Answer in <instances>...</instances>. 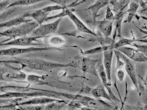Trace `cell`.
<instances>
[{"instance_id":"cell-1","label":"cell","mask_w":147,"mask_h":110,"mask_svg":"<svg viewBox=\"0 0 147 110\" xmlns=\"http://www.w3.org/2000/svg\"><path fill=\"white\" fill-rule=\"evenodd\" d=\"M1 62L17 64L21 65L23 68L27 67L32 70L46 72H48L57 68L74 66L71 64H60L35 58L16 57L9 60L1 61Z\"/></svg>"},{"instance_id":"cell-2","label":"cell","mask_w":147,"mask_h":110,"mask_svg":"<svg viewBox=\"0 0 147 110\" xmlns=\"http://www.w3.org/2000/svg\"><path fill=\"white\" fill-rule=\"evenodd\" d=\"M62 98L63 99H67L79 102L82 105L95 110H114L117 109V107L105 101L89 96L70 94L63 93Z\"/></svg>"},{"instance_id":"cell-3","label":"cell","mask_w":147,"mask_h":110,"mask_svg":"<svg viewBox=\"0 0 147 110\" xmlns=\"http://www.w3.org/2000/svg\"><path fill=\"white\" fill-rule=\"evenodd\" d=\"M40 25L35 21H31L9 28L1 32L0 36H6L10 39L25 36L31 34Z\"/></svg>"},{"instance_id":"cell-4","label":"cell","mask_w":147,"mask_h":110,"mask_svg":"<svg viewBox=\"0 0 147 110\" xmlns=\"http://www.w3.org/2000/svg\"><path fill=\"white\" fill-rule=\"evenodd\" d=\"M38 97H52L60 99V92L37 89L36 91L33 92L7 91L0 96L1 99Z\"/></svg>"},{"instance_id":"cell-5","label":"cell","mask_w":147,"mask_h":110,"mask_svg":"<svg viewBox=\"0 0 147 110\" xmlns=\"http://www.w3.org/2000/svg\"><path fill=\"white\" fill-rule=\"evenodd\" d=\"M4 63V65L0 68L1 81L23 82L27 77L26 74L21 71L20 68L13 66L9 63Z\"/></svg>"},{"instance_id":"cell-6","label":"cell","mask_w":147,"mask_h":110,"mask_svg":"<svg viewBox=\"0 0 147 110\" xmlns=\"http://www.w3.org/2000/svg\"><path fill=\"white\" fill-rule=\"evenodd\" d=\"M59 50L55 47H46L43 48L31 47L27 48H11L1 50L0 55L1 56H13L25 53L32 52H40L52 50Z\"/></svg>"},{"instance_id":"cell-7","label":"cell","mask_w":147,"mask_h":110,"mask_svg":"<svg viewBox=\"0 0 147 110\" xmlns=\"http://www.w3.org/2000/svg\"><path fill=\"white\" fill-rule=\"evenodd\" d=\"M62 18H59L51 23L40 25L30 34V36H41L42 37L50 36L47 35L56 31Z\"/></svg>"},{"instance_id":"cell-8","label":"cell","mask_w":147,"mask_h":110,"mask_svg":"<svg viewBox=\"0 0 147 110\" xmlns=\"http://www.w3.org/2000/svg\"><path fill=\"white\" fill-rule=\"evenodd\" d=\"M117 51L119 56L125 64V70L131 79L137 90L139 89L136 73L135 62L129 58L124 54Z\"/></svg>"},{"instance_id":"cell-9","label":"cell","mask_w":147,"mask_h":110,"mask_svg":"<svg viewBox=\"0 0 147 110\" xmlns=\"http://www.w3.org/2000/svg\"><path fill=\"white\" fill-rule=\"evenodd\" d=\"M116 50L122 53L135 62H147V57L137 49L123 46Z\"/></svg>"},{"instance_id":"cell-10","label":"cell","mask_w":147,"mask_h":110,"mask_svg":"<svg viewBox=\"0 0 147 110\" xmlns=\"http://www.w3.org/2000/svg\"><path fill=\"white\" fill-rule=\"evenodd\" d=\"M43 38L41 36H24L4 43H1V46H28L39 45L40 44L35 43L38 39Z\"/></svg>"},{"instance_id":"cell-11","label":"cell","mask_w":147,"mask_h":110,"mask_svg":"<svg viewBox=\"0 0 147 110\" xmlns=\"http://www.w3.org/2000/svg\"><path fill=\"white\" fill-rule=\"evenodd\" d=\"M113 49V48H111L103 51L104 66L107 76L108 86L109 87L111 85V68Z\"/></svg>"},{"instance_id":"cell-12","label":"cell","mask_w":147,"mask_h":110,"mask_svg":"<svg viewBox=\"0 0 147 110\" xmlns=\"http://www.w3.org/2000/svg\"><path fill=\"white\" fill-rule=\"evenodd\" d=\"M99 64L98 70L99 76L101 79L102 83L107 89L111 99L113 102H120V99L114 95L111 89L108 86L107 76L103 65L100 62Z\"/></svg>"},{"instance_id":"cell-13","label":"cell","mask_w":147,"mask_h":110,"mask_svg":"<svg viewBox=\"0 0 147 110\" xmlns=\"http://www.w3.org/2000/svg\"><path fill=\"white\" fill-rule=\"evenodd\" d=\"M114 21L105 19L102 20H96L94 21V23L98 30L104 36H109L111 34L113 24Z\"/></svg>"},{"instance_id":"cell-14","label":"cell","mask_w":147,"mask_h":110,"mask_svg":"<svg viewBox=\"0 0 147 110\" xmlns=\"http://www.w3.org/2000/svg\"><path fill=\"white\" fill-rule=\"evenodd\" d=\"M59 99H53L47 97H36L25 101L19 102L18 106L43 105L57 101Z\"/></svg>"},{"instance_id":"cell-15","label":"cell","mask_w":147,"mask_h":110,"mask_svg":"<svg viewBox=\"0 0 147 110\" xmlns=\"http://www.w3.org/2000/svg\"><path fill=\"white\" fill-rule=\"evenodd\" d=\"M50 13L45 12L41 9L25 13L22 16L25 18L31 17L40 25L45 21L46 18L48 17V16Z\"/></svg>"},{"instance_id":"cell-16","label":"cell","mask_w":147,"mask_h":110,"mask_svg":"<svg viewBox=\"0 0 147 110\" xmlns=\"http://www.w3.org/2000/svg\"><path fill=\"white\" fill-rule=\"evenodd\" d=\"M68 16L75 25L77 30L80 32L92 35L98 38V35L87 27L73 13Z\"/></svg>"},{"instance_id":"cell-17","label":"cell","mask_w":147,"mask_h":110,"mask_svg":"<svg viewBox=\"0 0 147 110\" xmlns=\"http://www.w3.org/2000/svg\"><path fill=\"white\" fill-rule=\"evenodd\" d=\"M110 0H98L94 4L86 9L90 10L92 13L94 21H96L97 13L101 8L108 5Z\"/></svg>"},{"instance_id":"cell-18","label":"cell","mask_w":147,"mask_h":110,"mask_svg":"<svg viewBox=\"0 0 147 110\" xmlns=\"http://www.w3.org/2000/svg\"><path fill=\"white\" fill-rule=\"evenodd\" d=\"M91 93L96 97L104 98L112 102H114L111 99L109 94L105 91V87L102 83L99 84L97 86L92 89L91 91Z\"/></svg>"},{"instance_id":"cell-19","label":"cell","mask_w":147,"mask_h":110,"mask_svg":"<svg viewBox=\"0 0 147 110\" xmlns=\"http://www.w3.org/2000/svg\"><path fill=\"white\" fill-rule=\"evenodd\" d=\"M32 19H28L22 16L16 17L7 21L1 23L0 24V28L6 27L10 28L19 25L23 23L32 21Z\"/></svg>"},{"instance_id":"cell-20","label":"cell","mask_w":147,"mask_h":110,"mask_svg":"<svg viewBox=\"0 0 147 110\" xmlns=\"http://www.w3.org/2000/svg\"><path fill=\"white\" fill-rule=\"evenodd\" d=\"M131 0H110V3L113 6V10L117 13L124 10Z\"/></svg>"},{"instance_id":"cell-21","label":"cell","mask_w":147,"mask_h":110,"mask_svg":"<svg viewBox=\"0 0 147 110\" xmlns=\"http://www.w3.org/2000/svg\"><path fill=\"white\" fill-rule=\"evenodd\" d=\"M137 3L131 1L129 3V9L127 11L128 16L125 20V23H129L132 20L134 16L136 15V12L140 6Z\"/></svg>"},{"instance_id":"cell-22","label":"cell","mask_w":147,"mask_h":110,"mask_svg":"<svg viewBox=\"0 0 147 110\" xmlns=\"http://www.w3.org/2000/svg\"><path fill=\"white\" fill-rule=\"evenodd\" d=\"M44 1H49L54 3L56 2L55 0H11V3L6 9L15 6L29 5Z\"/></svg>"},{"instance_id":"cell-23","label":"cell","mask_w":147,"mask_h":110,"mask_svg":"<svg viewBox=\"0 0 147 110\" xmlns=\"http://www.w3.org/2000/svg\"><path fill=\"white\" fill-rule=\"evenodd\" d=\"M67 104L66 101L59 99L58 101L48 103L45 106V110H59Z\"/></svg>"},{"instance_id":"cell-24","label":"cell","mask_w":147,"mask_h":110,"mask_svg":"<svg viewBox=\"0 0 147 110\" xmlns=\"http://www.w3.org/2000/svg\"><path fill=\"white\" fill-rule=\"evenodd\" d=\"M135 42L136 39L134 38L128 39L122 37L117 42H115L113 44V48L114 49H116L121 47L131 45Z\"/></svg>"},{"instance_id":"cell-25","label":"cell","mask_w":147,"mask_h":110,"mask_svg":"<svg viewBox=\"0 0 147 110\" xmlns=\"http://www.w3.org/2000/svg\"><path fill=\"white\" fill-rule=\"evenodd\" d=\"M113 48V44L105 46H99L92 48L82 52V55H87L96 54L104 51L106 50ZM114 49V48H113Z\"/></svg>"},{"instance_id":"cell-26","label":"cell","mask_w":147,"mask_h":110,"mask_svg":"<svg viewBox=\"0 0 147 110\" xmlns=\"http://www.w3.org/2000/svg\"><path fill=\"white\" fill-rule=\"evenodd\" d=\"M75 10V9L73 8L64 9L62 10L61 12L57 14L48 17L46 18L45 21H47L57 18H62L63 17L67 16H68L71 13H73Z\"/></svg>"},{"instance_id":"cell-27","label":"cell","mask_w":147,"mask_h":110,"mask_svg":"<svg viewBox=\"0 0 147 110\" xmlns=\"http://www.w3.org/2000/svg\"><path fill=\"white\" fill-rule=\"evenodd\" d=\"M65 42V41L64 39L57 36H53L48 40V43L49 44L54 46H61Z\"/></svg>"},{"instance_id":"cell-28","label":"cell","mask_w":147,"mask_h":110,"mask_svg":"<svg viewBox=\"0 0 147 110\" xmlns=\"http://www.w3.org/2000/svg\"><path fill=\"white\" fill-rule=\"evenodd\" d=\"M123 17L119 19L116 20L115 27L113 37V39L114 40H115V37L117 36L120 38L122 37L121 27Z\"/></svg>"},{"instance_id":"cell-29","label":"cell","mask_w":147,"mask_h":110,"mask_svg":"<svg viewBox=\"0 0 147 110\" xmlns=\"http://www.w3.org/2000/svg\"><path fill=\"white\" fill-rule=\"evenodd\" d=\"M66 8H67V6L57 5L47 6L42 8V9L45 12L50 13L51 12L53 11L63 10Z\"/></svg>"},{"instance_id":"cell-30","label":"cell","mask_w":147,"mask_h":110,"mask_svg":"<svg viewBox=\"0 0 147 110\" xmlns=\"http://www.w3.org/2000/svg\"><path fill=\"white\" fill-rule=\"evenodd\" d=\"M18 109L22 110H43L45 109V106L43 105H29L18 106Z\"/></svg>"},{"instance_id":"cell-31","label":"cell","mask_w":147,"mask_h":110,"mask_svg":"<svg viewBox=\"0 0 147 110\" xmlns=\"http://www.w3.org/2000/svg\"><path fill=\"white\" fill-rule=\"evenodd\" d=\"M146 56H147V44H141L134 42L132 45Z\"/></svg>"},{"instance_id":"cell-32","label":"cell","mask_w":147,"mask_h":110,"mask_svg":"<svg viewBox=\"0 0 147 110\" xmlns=\"http://www.w3.org/2000/svg\"><path fill=\"white\" fill-rule=\"evenodd\" d=\"M138 21V25H137L134 24L137 26L141 29L145 30H147V20L144 19L141 17L136 16Z\"/></svg>"},{"instance_id":"cell-33","label":"cell","mask_w":147,"mask_h":110,"mask_svg":"<svg viewBox=\"0 0 147 110\" xmlns=\"http://www.w3.org/2000/svg\"><path fill=\"white\" fill-rule=\"evenodd\" d=\"M113 51L117 59L115 69L116 70L121 69L122 68L125 63L123 61L122 62L120 60L121 59L119 56L117 50L114 49Z\"/></svg>"},{"instance_id":"cell-34","label":"cell","mask_w":147,"mask_h":110,"mask_svg":"<svg viewBox=\"0 0 147 110\" xmlns=\"http://www.w3.org/2000/svg\"><path fill=\"white\" fill-rule=\"evenodd\" d=\"M82 105L79 102L76 101L72 100L68 105V107L71 109H80Z\"/></svg>"},{"instance_id":"cell-35","label":"cell","mask_w":147,"mask_h":110,"mask_svg":"<svg viewBox=\"0 0 147 110\" xmlns=\"http://www.w3.org/2000/svg\"><path fill=\"white\" fill-rule=\"evenodd\" d=\"M11 0H3L1 1L0 4V11L1 12L6 9L7 7L10 4Z\"/></svg>"},{"instance_id":"cell-36","label":"cell","mask_w":147,"mask_h":110,"mask_svg":"<svg viewBox=\"0 0 147 110\" xmlns=\"http://www.w3.org/2000/svg\"><path fill=\"white\" fill-rule=\"evenodd\" d=\"M114 15L111 9L110 8L108 4L107 5L105 19L109 20H114Z\"/></svg>"},{"instance_id":"cell-37","label":"cell","mask_w":147,"mask_h":110,"mask_svg":"<svg viewBox=\"0 0 147 110\" xmlns=\"http://www.w3.org/2000/svg\"><path fill=\"white\" fill-rule=\"evenodd\" d=\"M79 32L77 30V31H76L66 33L64 34H62L61 35L70 36H75V37L82 38V37H81V36L80 35V34H79L78 32Z\"/></svg>"},{"instance_id":"cell-38","label":"cell","mask_w":147,"mask_h":110,"mask_svg":"<svg viewBox=\"0 0 147 110\" xmlns=\"http://www.w3.org/2000/svg\"><path fill=\"white\" fill-rule=\"evenodd\" d=\"M117 75L120 81H122L123 80L124 76V73L122 70L121 69L119 70L117 72Z\"/></svg>"},{"instance_id":"cell-39","label":"cell","mask_w":147,"mask_h":110,"mask_svg":"<svg viewBox=\"0 0 147 110\" xmlns=\"http://www.w3.org/2000/svg\"><path fill=\"white\" fill-rule=\"evenodd\" d=\"M135 25L137 28L138 29L140 32L141 33H143V34L146 35L145 36L140 38V39H143L146 38H147V31L145 30L141 29L136 25Z\"/></svg>"},{"instance_id":"cell-40","label":"cell","mask_w":147,"mask_h":110,"mask_svg":"<svg viewBox=\"0 0 147 110\" xmlns=\"http://www.w3.org/2000/svg\"><path fill=\"white\" fill-rule=\"evenodd\" d=\"M136 41L140 42L147 44V38L138 39H136Z\"/></svg>"},{"instance_id":"cell-41","label":"cell","mask_w":147,"mask_h":110,"mask_svg":"<svg viewBox=\"0 0 147 110\" xmlns=\"http://www.w3.org/2000/svg\"><path fill=\"white\" fill-rule=\"evenodd\" d=\"M80 109L81 110H95L94 108L87 107H81Z\"/></svg>"},{"instance_id":"cell-42","label":"cell","mask_w":147,"mask_h":110,"mask_svg":"<svg viewBox=\"0 0 147 110\" xmlns=\"http://www.w3.org/2000/svg\"><path fill=\"white\" fill-rule=\"evenodd\" d=\"M144 84L146 87V88L147 89V68H146V78L145 80L144 81Z\"/></svg>"},{"instance_id":"cell-43","label":"cell","mask_w":147,"mask_h":110,"mask_svg":"<svg viewBox=\"0 0 147 110\" xmlns=\"http://www.w3.org/2000/svg\"><path fill=\"white\" fill-rule=\"evenodd\" d=\"M140 17L144 19L147 20V17H146L143 16H142Z\"/></svg>"},{"instance_id":"cell-44","label":"cell","mask_w":147,"mask_h":110,"mask_svg":"<svg viewBox=\"0 0 147 110\" xmlns=\"http://www.w3.org/2000/svg\"><path fill=\"white\" fill-rule=\"evenodd\" d=\"M144 1H145L146 3L147 4V0H144Z\"/></svg>"},{"instance_id":"cell-45","label":"cell","mask_w":147,"mask_h":110,"mask_svg":"<svg viewBox=\"0 0 147 110\" xmlns=\"http://www.w3.org/2000/svg\"><path fill=\"white\" fill-rule=\"evenodd\" d=\"M146 11H147V8H146Z\"/></svg>"},{"instance_id":"cell-46","label":"cell","mask_w":147,"mask_h":110,"mask_svg":"<svg viewBox=\"0 0 147 110\" xmlns=\"http://www.w3.org/2000/svg\"><path fill=\"white\" fill-rule=\"evenodd\" d=\"M1 1H2V0H0Z\"/></svg>"}]
</instances>
